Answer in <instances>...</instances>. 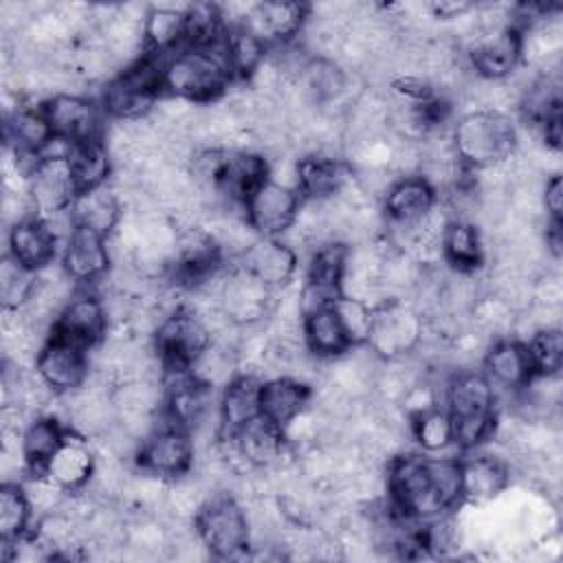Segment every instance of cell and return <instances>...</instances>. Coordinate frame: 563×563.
Segmentation results:
<instances>
[{"instance_id": "6da1fadb", "label": "cell", "mask_w": 563, "mask_h": 563, "mask_svg": "<svg viewBox=\"0 0 563 563\" xmlns=\"http://www.w3.org/2000/svg\"><path fill=\"white\" fill-rule=\"evenodd\" d=\"M387 488L394 506L405 517H438L462 497L460 462L453 457H394L389 464Z\"/></svg>"}, {"instance_id": "60d3db41", "label": "cell", "mask_w": 563, "mask_h": 563, "mask_svg": "<svg viewBox=\"0 0 563 563\" xmlns=\"http://www.w3.org/2000/svg\"><path fill=\"white\" fill-rule=\"evenodd\" d=\"M37 282V273L18 264L11 255L0 266V299L4 308H22L31 297Z\"/></svg>"}, {"instance_id": "8d00e7d4", "label": "cell", "mask_w": 563, "mask_h": 563, "mask_svg": "<svg viewBox=\"0 0 563 563\" xmlns=\"http://www.w3.org/2000/svg\"><path fill=\"white\" fill-rule=\"evenodd\" d=\"M411 435L413 440L429 453L444 451L451 446L453 440V422L446 409L438 405L411 416Z\"/></svg>"}, {"instance_id": "b9f144b4", "label": "cell", "mask_w": 563, "mask_h": 563, "mask_svg": "<svg viewBox=\"0 0 563 563\" xmlns=\"http://www.w3.org/2000/svg\"><path fill=\"white\" fill-rule=\"evenodd\" d=\"M332 308L345 330L350 345H365L369 339V330H372L374 308L369 303L347 297V295H339L332 301Z\"/></svg>"}, {"instance_id": "44dd1931", "label": "cell", "mask_w": 563, "mask_h": 563, "mask_svg": "<svg viewBox=\"0 0 563 563\" xmlns=\"http://www.w3.org/2000/svg\"><path fill=\"white\" fill-rule=\"evenodd\" d=\"M108 264L110 251L106 235L77 224L64 246V271L75 282H92L106 273Z\"/></svg>"}, {"instance_id": "7c38bea8", "label": "cell", "mask_w": 563, "mask_h": 563, "mask_svg": "<svg viewBox=\"0 0 563 563\" xmlns=\"http://www.w3.org/2000/svg\"><path fill=\"white\" fill-rule=\"evenodd\" d=\"M275 290L244 268H235L222 282L220 303L238 325H257L268 317Z\"/></svg>"}, {"instance_id": "8992f818", "label": "cell", "mask_w": 563, "mask_h": 563, "mask_svg": "<svg viewBox=\"0 0 563 563\" xmlns=\"http://www.w3.org/2000/svg\"><path fill=\"white\" fill-rule=\"evenodd\" d=\"M163 86V66L154 59H139L108 84L103 106L119 121L145 119L158 103Z\"/></svg>"}, {"instance_id": "d6a6232c", "label": "cell", "mask_w": 563, "mask_h": 563, "mask_svg": "<svg viewBox=\"0 0 563 563\" xmlns=\"http://www.w3.org/2000/svg\"><path fill=\"white\" fill-rule=\"evenodd\" d=\"M238 372V352L220 343H209L189 365V374L211 389H224Z\"/></svg>"}, {"instance_id": "3957f363", "label": "cell", "mask_w": 563, "mask_h": 563, "mask_svg": "<svg viewBox=\"0 0 563 563\" xmlns=\"http://www.w3.org/2000/svg\"><path fill=\"white\" fill-rule=\"evenodd\" d=\"M444 398L453 422V440L460 446H475L493 433L495 387L484 374L462 372L453 376Z\"/></svg>"}, {"instance_id": "83f0119b", "label": "cell", "mask_w": 563, "mask_h": 563, "mask_svg": "<svg viewBox=\"0 0 563 563\" xmlns=\"http://www.w3.org/2000/svg\"><path fill=\"white\" fill-rule=\"evenodd\" d=\"M75 220L79 227H88L97 233L108 235L121 216V200L114 187H108L106 183L92 189H84L75 196L70 205Z\"/></svg>"}, {"instance_id": "74e56055", "label": "cell", "mask_w": 563, "mask_h": 563, "mask_svg": "<svg viewBox=\"0 0 563 563\" xmlns=\"http://www.w3.org/2000/svg\"><path fill=\"white\" fill-rule=\"evenodd\" d=\"M227 59L231 75L253 77L266 59V46L257 35L240 26L227 35Z\"/></svg>"}, {"instance_id": "5b68a950", "label": "cell", "mask_w": 563, "mask_h": 563, "mask_svg": "<svg viewBox=\"0 0 563 563\" xmlns=\"http://www.w3.org/2000/svg\"><path fill=\"white\" fill-rule=\"evenodd\" d=\"M207 552L220 559L238 556L251 543V526L244 508L229 493H213L194 519Z\"/></svg>"}, {"instance_id": "4dcf8cb0", "label": "cell", "mask_w": 563, "mask_h": 563, "mask_svg": "<svg viewBox=\"0 0 563 563\" xmlns=\"http://www.w3.org/2000/svg\"><path fill=\"white\" fill-rule=\"evenodd\" d=\"M110 152L106 143L99 139L84 141V143H73L68 163L73 169V178L77 185V194L84 189H92L106 183L110 174Z\"/></svg>"}, {"instance_id": "7a4b0ae2", "label": "cell", "mask_w": 563, "mask_h": 563, "mask_svg": "<svg viewBox=\"0 0 563 563\" xmlns=\"http://www.w3.org/2000/svg\"><path fill=\"white\" fill-rule=\"evenodd\" d=\"M165 88L185 101H209L224 92L231 79L227 35L211 46H185L163 64Z\"/></svg>"}, {"instance_id": "ab89813d", "label": "cell", "mask_w": 563, "mask_h": 563, "mask_svg": "<svg viewBox=\"0 0 563 563\" xmlns=\"http://www.w3.org/2000/svg\"><path fill=\"white\" fill-rule=\"evenodd\" d=\"M523 345L528 350V358L534 374H559L563 363V336L559 328H543L534 332Z\"/></svg>"}, {"instance_id": "f35d334b", "label": "cell", "mask_w": 563, "mask_h": 563, "mask_svg": "<svg viewBox=\"0 0 563 563\" xmlns=\"http://www.w3.org/2000/svg\"><path fill=\"white\" fill-rule=\"evenodd\" d=\"M31 504L24 488L18 484H4L0 490V537L2 541H15L24 537L31 521Z\"/></svg>"}, {"instance_id": "7402d4cb", "label": "cell", "mask_w": 563, "mask_h": 563, "mask_svg": "<svg viewBox=\"0 0 563 563\" xmlns=\"http://www.w3.org/2000/svg\"><path fill=\"white\" fill-rule=\"evenodd\" d=\"M310 402V387L290 378L275 376L262 383L260 389V416L286 429L297 416L303 413Z\"/></svg>"}, {"instance_id": "d6986e66", "label": "cell", "mask_w": 563, "mask_h": 563, "mask_svg": "<svg viewBox=\"0 0 563 563\" xmlns=\"http://www.w3.org/2000/svg\"><path fill=\"white\" fill-rule=\"evenodd\" d=\"M308 20V7L299 2H264L253 4L242 26L266 42H288L295 37Z\"/></svg>"}, {"instance_id": "ffe728a7", "label": "cell", "mask_w": 563, "mask_h": 563, "mask_svg": "<svg viewBox=\"0 0 563 563\" xmlns=\"http://www.w3.org/2000/svg\"><path fill=\"white\" fill-rule=\"evenodd\" d=\"M244 462L257 468H273L286 455V431L264 416L253 418L240 431L231 433Z\"/></svg>"}, {"instance_id": "2e32d148", "label": "cell", "mask_w": 563, "mask_h": 563, "mask_svg": "<svg viewBox=\"0 0 563 563\" xmlns=\"http://www.w3.org/2000/svg\"><path fill=\"white\" fill-rule=\"evenodd\" d=\"M44 114L53 128V134L70 141V143H84L97 139L99 130V117L95 106L70 92L53 95L44 108Z\"/></svg>"}, {"instance_id": "f546056e", "label": "cell", "mask_w": 563, "mask_h": 563, "mask_svg": "<svg viewBox=\"0 0 563 563\" xmlns=\"http://www.w3.org/2000/svg\"><path fill=\"white\" fill-rule=\"evenodd\" d=\"M303 339H306L308 350L321 358L339 356V354L347 352V347H350L345 330H343L332 306H325L321 310L306 314Z\"/></svg>"}, {"instance_id": "1f68e13d", "label": "cell", "mask_w": 563, "mask_h": 563, "mask_svg": "<svg viewBox=\"0 0 563 563\" xmlns=\"http://www.w3.org/2000/svg\"><path fill=\"white\" fill-rule=\"evenodd\" d=\"M442 255L457 266V271L475 268L484 257L479 229L471 222L451 220L442 235Z\"/></svg>"}, {"instance_id": "cb8c5ba5", "label": "cell", "mask_w": 563, "mask_h": 563, "mask_svg": "<svg viewBox=\"0 0 563 563\" xmlns=\"http://www.w3.org/2000/svg\"><path fill=\"white\" fill-rule=\"evenodd\" d=\"M57 240L40 218H29L9 229V255L31 268L42 271L55 257Z\"/></svg>"}, {"instance_id": "9a60e30c", "label": "cell", "mask_w": 563, "mask_h": 563, "mask_svg": "<svg viewBox=\"0 0 563 563\" xmlns=\"http://www.w3.org/2000/svg\"><path fill=\"white\" fill-rule=\"evenodd\" d=\"M35 372L44 383L57 394H70L81 387L88 378V356L86 350L53 336L37 354Z\"/></svg>"}, {"instance_id": "277c9868", "label": "cell", "mask_w": 563, "mask_h": 563, "mask_svg": "<svg viewBox=\"0 0 563 563\" xmlns=\"http://www.w3.org/2000/svg\"><path fill=\"white\" fill-rule=\"evenodd\" d=\"M451 139L460 163L486 169L512 156L517 132L506 114L468 112L455 123Z\"/></svg>"}, {"instance_id": "4fadbf2b", "label": "cell", "mask_w": 563, "mask_h": 563, "mask_svg": "<svg viewBox=\"0 0 563 563\" xmlns=\"http://www.w3.org/2000/svg\"><path fill=\"white\" fill-rule=\"evenodd\" d=\"M26 187L33 207L40 213L37 218H46L70 207L77 196V185L68 156H40Z\"/></svg>"}, {"instance_id": "4316f807", "label": "cell", "mask_w": 563, "mask_h": 563, "mask_svg": "<svg viewBox=\"0 0 563 563\" xmlns=\"http://www.w3.org/2000/svg\"><path fill=\"white\" fill-rule=\"evenodd\" d=\"M260 389H262V383L251 374L235 376L222 389L220 394L222 433H235L246 422L260 416Z\"/></svg>"}, {"instance_id": "52a82bcc", "label": "cell", "mask_w": 563, "mask_h": 563, "mask_svg": "<svg viewBox=\"0 0 563 563\" xmlns=\"http://www.w3.org/2000/svg\"><path fill=\"white\" fill-rule=\"evenodd\" d=\"M422 339V314L402 301H385L374 308L367 345L378 358H396L413 352Z\"/></svg>"}, {"instance_id": "8fae6325", "label": "cell", "mask_w": 563, "mask_h": 563, "mask_svg": "<svg viewBox=\"0 0 563 563\" xmlns=\"http://www.w3.org/2000/svg\"><path fill=\"white\" fill-rule=\"evenodd\" d=\"M468 62L482 79H506L521 62V33L515 26L477 31L468 48Z\"/></svg>"}, {"instance_id": "d590c367", "label": "cell", "mask_w": 563, "mask_h": 563, "mask_svg": "<svg viewBox=\"0 0 563 563\" xmlns=\"http://www.w3.org/2000/svg\"><path fill=\"white\" fill-rule=\"evenodd\" d=\"M66 433L68 431H64L62 424L53 418H35L33 422H29L22 433V451H24L26 464L42 473L48 457L64 442Z\"/></svg>"}, {"instance_id": "e0dca14e", "label": "cell", "mask_w": 563, "mask_h": 563, "mask_svg": "<svg viewBox=\"0 0 563 563\" xmlns=\"http://www.w3.org/2000/svg\"><path fill=\"white\" fill-rule=\"evenodd\" d=\"M240 260V268L271 288L286 286L297 271V251L275 238H257Z\"/></svg>"}, {"instance_id": "e575fe53", "label": "cell", "mask_w": 563, "mask_h": 563, "mask_svg": "<svg viewBox=\"0 0 563 563\" xmlns=\"http://www.w3.org/2000/svg\"><path fill=\"white\" fill-rule=\"evenodd\" d=\"M185 9H176L167 4L150 9L143 26L145 44L163 53V51H174L180 42H185Z\"/></svg>"}, {"instance_id": "484cf974", "label": "cell", "mask_w": 563, "mask_h": 563, "mask_svg": "<svg viewBox=\"0 0 563 563\" xmlns=\"http://www.w3.org/2000/svg\"><path fill=\"white\" fill-rule=\"evenodd\" d=\"M435 205L433 187L420 176L398 178L385 194V213L391 224H409L420 220Z\"/></svg>"}, {"instance_id": "5bb4252c", "label": "cell", "mask_w": 563, "mask_h": 563, "mask_svg": "<svg viewBox=\"0 0 563 563\" xmlns=\"http://www.w3.org/2000/svg\"><path fill=\"white\" fill-rule=\"evenodd\" d=\"M108 330L106 303L95 295H75L53 323V336L84 350L101 343Z\"/></svg>"}, {"instance_id": "30bf717a", "label": "cell", "mask_w": 563, "mask_h": 563, "mask_svg": "<svg viewBox=\"0 0 563 563\" xmlns=\"http://www.w3.org/2000/svg\"><path fill=\"white\" fill-rule=\"evenodd\" d=\"M211 336L194 310L178 308L156 328V350L165 369H189Z\"/></svg>"}, {"instance_id": "836d02e7", "label": "cell", "mask_w": 563, "mask_h": 563, "mask_svg": "<svg viewBox=\"0 0 563 563\" xmlns=\"http://www.w3.org/2000/svg\"><path fill=\"white\" fill-rule=\"evenodd\" d=\"M7 139L13 141L15 150L40 154L55 134L44 112L20 108L7 119Z\"/></svg>"}, {"instance_id": "7bdbcfd3", "label": "cell", "mask_w": 563, "mask_h": 563, "mask_svg": "<svg viewBox=\"0 0 563 563\" xmlns=\"http://www.w3.org/2000/svg\"><path fill=\"white\" fill-rule=\"evenodd\" d=\"M541 207L550 216L552 222H561V209H563V185L561 176L552 174L545 178L541 187Z\"/></svg>"}, {"instance_id": "f1b7e54d", "label": "cell", "mask_w": 563, "mask_h": 563, "mask_svg": "<svg viewBox=\"0 0 563 563\" xmlns=\"http://www.w3.org/2000/svg\"><path fill=\"white\" fill-rule=\"evenodd\" d=\"M462 497L486 501L499 495L508 484V466L495 455H477L460 464Z\"/></svg>"}, {"instance_id": "ac0fdd59", "label": "cell", "mask_w": 563, "mask_h": 563, "mask_svg": "<svg viewBox=\"0 0 563 563\" xmlns=\"http://www.w3.org/2000/svg\"><path fill=\"white\" fill-rule=\"evenodd\" d=\"M95 462H97V455L92 453L88 438L68 431L64 442L48 457L42 473L48 475L55 484H59L68 493H75L90 482Z\"/></svg>"}, {"instance_id": "d4e9b609", "label": "cell", "mask_w": 563, "mask_h": 563, "mask_svg": "<svg viewBox=\"0 0 563 563\" xmlns=\"http://www.w3.org/2000/svg\"><path fill=\"white\" fill-rule=\"evenodd\" d=\"M484 376L490 380V385L504 389H519L534 374L526 345L510 339L497 341L493 347H488L484 354Z\"/></svg>"}, {"instance_id": "ba28073f", "label": "cell", "mask_w": 563, "mask_h": 563, "mask_svg": "<svg viewBox=\"0 0 563 563\" xmlns=\"http://www.w3.org/2000/svg\"><path fill=\"white\" fill-rule=\"evenodd\" d=\"M136 460L141 471L152 473L163 479H176L185 475L194 464V442L191 435L174 424L165 422L154 427L139 444Z\"/></svg>"}, {"instance_id": "9c48e42d", "label": "cell", "mask_w": 563, "mask_h": 563, "mask_svg": "<svg viewBox=\"0 0 563 563\" xmlns=\"http://www.w3.org/2000/svg\"><path fill=\"white\" fill-rule=\"evenodd\" d=\"M299 207L301 202L295 187L266 178L244 198V218L257 235L275 238L292 227Z\"/></svg>"}, {"instance_id": "603a6c76", "label": "cell", "mask_w": 563, "mask_h": 563, "mask_svg": "<svg viewBox=\"0 0 563 563\" xmlns=\"http://www.w3.org/2000/svg\"><path fill=\"white\" fill-rule=\"evenodd\" d=\"M352 180V169L334 154L314 152L297 165V187L310 198H328L339 194Z\"/></svg>"}]
</instances>
